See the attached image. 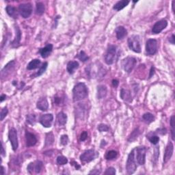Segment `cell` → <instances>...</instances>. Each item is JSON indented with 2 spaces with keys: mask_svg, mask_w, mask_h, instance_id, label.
<instances>
[{
  "mask_svg": "<svg viewBox=\"0 0 175 175\" xmlns=\"http://www.w3.org/2000/svg\"><path fill=\"white\" fill-rule=\"evenodd\" d=\"M73 94L74 102H77L86 98L88 95V90L86 84L84 83H78L73 88Z\"/></svg>",
  "mask_w": 175,
  "mask_h": 175,
  "instance_id": "cell-1",
  "label": "cell"
},
{
  "mask_svg": "<svg viewBox=\"0 0 175 175\" xmlns=\"http://www.w3.org/2000/svg\"><path fill=\"white\" fill-rule=\"evenodd\" d=\"M137 169L136 160L135 158V149H133L128 155L126 164L127 172L129 174H133Z\"/></svg>",
  "mask_w": 175,
  "mask_h": 175,
  "instance_id": "cell-2",
  "label": "cell"
},
{
  "mask_svg": "<svg viewBox=\"0 0 175 175\" xmlns=\"http://www.w3.org/2000/svg\"><path fill=\"white\" fill-rule=\"evenodd\" d=\"M135 149V155H136V162L139 165H144L146 161V148L145 146H138Z\"/></svg>",
  "mask_w": 175,
  "mask_h": 175,
  "instance_id": "cell-3",
  "label": "cell"
},
{
  "mask_svg": "<svg viewBox=\"0 0 175 175\" xmlns=\"http://www.w3.org/2000/svg\"><path fill=\"white\" fill-rule=\"evenodd\" d=\"M116 47L110 44L108 47V50L105 56V61L107 65H111L113 64L116 60Z\"/></svg>",
  "mask_w": 175,
  "mask_h": 175,
  "instance_id": "cell-4",
  "label": "cell"
},
{
  "mask_svg": "<svg viewBox=\"0 0 175 175\" xmlns=\"http://www.w3.org/2000/svg\"><path fill=\"white\" fill-rule=\"evenodd\" d=\"M128 46L129 49L136 53H140L141 45L139 42V36L133 35L128 39Z\"/></svg>",
  "mask_w": 175,
  "mask_h": 175,
  "instance_id": "cell-5",
  "label": "cell"
},
{
  "mask_svg": "<svg viewBox=\"0 0 175 175\" xmlns=\"http://www.w3.org/2000/svg\"><path fill=\"white\" fill-rule=\"evenodd\" d=\"M137 63V60L136 58L133 57H127L122 60V65L123 67L125 72L131 73L133 70V68L135 67Z\"/></svg>",
  "mask_w": 175,
  "mask_h": 175,
  "instance_id": "cell-6",
  "label": "cell"
},
{
  "mask_svg": "<svg viewBox=\"0 0 175 175\" xmlns=\"http://www.w3.org/2000/svg\"><path fill=\"white\" fill-rule=\"evenodd\" d=\"M19 13L23 18L27 19L31 16L32 13V6L31 4H21L19 6Z\"/></svg>",
  "mask_w": 175,
  "mask_h": 175,
  "instance_id": "cell-7",
  "label": "cell"
},
{
  "mask_svg": "<svg viewBox=\"0 0 175 175\" xmlns=\"http://www.w3.org/2000/svg\"><path fill=\"white\" fill-rule=\"evenodd\" d=\"M157 41L155 39H148L146 44V52L148 55L153 56L157 52Z\"/></svg>",
  "mask_w": 175,
  "mask_h": 175,
  "instance_id": "cell-8",
  "label": "cell"
},
{
  "mask_svg": "<svg viewBox=\"0 0 175 175\" xmlns=\"http://www.w3.org/2000/svg\"><path fill=\"white\" fill-rule=\"evenodd\" d=\"M8 138L11 143L13 150L14 151H16L19 147V142L17 137V131H16V130L15 128H13V127L9 130Z\"/></svg>",
  "mask_w": 175,
  "mask_h": 175,
  "instance_id": "cell-9",
  "label": "cell"
},
{
  "mask_svg": "<svg viewBox=\"0 0 175 175\" xmlns=\"http://www.w3.org/2000/svg\"><path fill=\"white\" fill-rule=\"evenodd\" d=\"M96 157V153L93 149L87 150L80 155V160L82 163L86 164L93 161Z\"/></svg>",
  "mask_w": 175,
  "mask_h": 175,
  "instance_id": "cell-10",
  "label": "cell"
},
{
  "mask_svg": "<svg viewBox=\"0 0 175 175\" xmlns=\"http://www.w3.org/2000/svg\"><path fill=\"white\" fill-rule=\"evenodd\" d=\"M43 167V164L41 161H36L35 162H31L27 165V171L30 174H33L35 172L36 174H39L41 172Z\"/></svg>",
  "mask_w": 175,
  "mask_h": 175,
  "instance_id": "cell-11",
  "label": "cell"
},
{
  "mask_svg": "<svg viewBox=\"0 0 175 175\" xmlns=\"http://www.w3.org/2000/svg\"><path fill=\"white\" fill-rule=\"evenodd\" d=\"M53 120V116L51 113H46L42 115L40 117V122L45 128H49L51 127L52 122Z\"/></svg>",
  "mask_w": 175,
  "mask_h": 175,
  "instance_id": "cell-12",
  "label": "cell"
},
{
  "mask_svg": "<svg viewBox=\"0 0 175 175\" xmlns=\"http://www.w3.org/2000/svg\"><path fill=\"white\" fill-rule=\"evenodd\" d=\"M168 26V21L165 19L160 20L157 22H156L155 24L153 25L152 32L153 34H159L160 32H162L163 30L166 28Z\"/></svg>",
  "mask_w": 175,
  "mask_h": 175,
  "instance_id": "cell-13",
  "label": "cell"
},
{
  "mask_svg": "<svg viewBox=\"0 0 175 175\" xmlns=\"http://www.w3.org/2000/svg\"><path fill=\"white\" fill-rule=\"evenodd\" d=\"M25 139H26V146L27 147L34 146L37 143V138L34 133L26 131H25Z\"/></svg>",
  "mask_w": 175,
  "mask_h": 175,
  "instance_id": "cell-14",
  "label": "cell"
},
{
  "mask_svg": "<svg viewBox=\"0 0 175 175\" xmlns=\"http://www.w3.org/2000/svg\"><path fill=\"white\" fill-rule=\"evenodd\" d=\"M174 151V146L173 144H172L171 142L168 144L166 146V148H165L164 155V164H166V163L168 162L170 159V158L172 157V154H173Z\"/></svg>",
  "mask_w": 175,
  "mask_h": 175,
  "instance_id": "cell-15",
  "label": "cell"
},
{
  "mask_svg": "<svg viewBox=\"0 0 175 175\" xmlns=\"http://www.w3.org/2000/svg\"><path fill=\"white\" fill-rule=\"evenodd\" d=\"M15 67V62L14 60L10 61V62L7 64L1 70V77L4 78L6 77L8 74H10L12 70H13Z\"/></svg>",
  "mask_w": 175,
  "mask_h": 175,
  "instance_id": "cell-16",
  "label": "cell"
},
{
  "mask_svg": "<svg viewBox=\"0 0 175 175\" xmlns=\"http://www.w3.org/2000/svg\"><path fill=\"white\" fill-rule=\"evenodd\" d=\"M15 29L16 31V36L14 41L11 42V44L13 47H18L20 45V42L21 40V31L18 25L15 26Z\"/></svg>",
  "mask_w": 175,
  "mask_h": 175,
  "instance_id": "cell-17",
  "label": "cell"
},
{
  "mask_svg": "<svg viewBox=\"0 0 175 175\" xmlns=\"http://www.w3.org/2000/svg\"><path fill=\"white\" fill-rule=\"evenodd\" d=\"M36 107L41 111H47L49 108V103L47 101V99L45 97L39 99V100L37 101Z\"/></svg>",
  "mask_w": 175,
  "mask_h": 175,
  "instance_id": "cell-18",
  "label": "cell"
},
{
  "mask_svg": "<svg viewBox=\"0 0 175 175\" xmlns=\"http://www.w3.org/2000/svg\"><path fill=\"white\" fill-rule=\"evenodd\" d=\"M52 50H53V45L51 44H48L43 48L40 49L39 53L41 55L42 58H46L50 55Z\"/></svg>",
  "mask_w": 175,
  "mask_h": 175,
  "instance_id": "cell-19",
  "label": "cell"
},
{
  "mask_svg": "<svg viewBox=\"0 0 175 175\" xmlns=\"http://www.w3.org/2000/svg\"><path fill=\"white\" fill-rule=\"evenodd\" d=\"M116 35L118 40H122L127 35V30L123 26H119L115 30Z\"/></svg>",
  "mask_w": 175,
  "mask_h": 175,
  "instance_id": "cell-20",
  "label": "cell"
},
{
  "mask_svg": "<svg viewBox=\"0 0 175 175\" xmlns=\"http://www.w3.org/2000/svg\"><path fill=\"white\" fill-rule=\"evenodd\" d=\"M120 98H121L122 100H124L127 102H131L132 101V97H131V92L128 90H125L124 88H122L121 90H120Z\"/></svg>",
  "mask_w": 175,
  "mask_h": 175,
  "instance_id": "cell-21",
  "label": "cell"
},
{
  "mask_svg": "<svg viewBox=\"0 0 175 175\" xmlns=\"http://www.w3.org/2000/svg\"><path fill=\"white\" fill-rule=\"evenodd\" d=\"M108 94L107 87L104 85H99L97 87V98L102 99L105 98Z\"/></svg>",
  "mask_w": 175,
  "mask_h": 175,
  "instance_id": "cell-22",
  "label": "cell"
},
{
  "mask_svg": "<svg viewBox=\"0 0 175 175\" xmlns=\"http://www.w3.org/2000/svg\"><path fill=\"white\" fill-rule=\"evenodd\" d=\"M79 63L77 61H70L67 64V70L69 74H73L75 73V70L79 68Z\"/></svg>",
  "mask_w": 175,
  "mask_h": 175,
  "instance_id": "cell-23",
  "label": "cell"
},
{
  "mask_svg": "<svg viewBox=\"0 0 175 175\" xmlns=\"http://www.w3.org/2000/svg\"><path fill=\"white\" fill-rule=\"evenodd\" d=\"M6 11L8 15L10 16V17L13 19H17L18 18V11L16 10L15 7L13 6L8 5L6 6Z\"/></svg>",
  "mask_w": 175,
  "mask_h": 175,
  "instance_id": "cell-24",
  "label": "cell"
},
{
  "mask_svg": "<svg viewBox=\"0 0 175 175\" xmlns=\"http://www.w3.org/2000/svg\"><path fill=\"white\" fill-rule=\"evenodd\" d=\"M41 60H39V59H34V60H32L31 62H29V64L27 65V69L31 70L39 68L40 65H41Z\"/></svg>",
  "mask_w": 175,
  "mask_h": 175,
  "instance_id": "cell-25",
  "label": "cell"
},
{
  "mask_svg": "<svg viewBox=\"0 0 175 175\" xmlns=\"http://www.w3.org/2000/svg\"><path fill=\"white\" fill-rule=\"evenodd\" d=\"M129 4V1H126V0H123V1H118L116 4H115L113 7V10L116 11H120L125 8L128 4Z\"/></svg>",
  "mask_w": 175,
  "mask_h": 175,
  "instance_id": "cell-26",
  "label": "cell"
},
{
  "mask_svg": "<svg viewBox=\"0 0 175 175\" xmlns=\"http://www.w3.org/2000/svg\"><path fill=\"white\" fill-rule=\"evenodd\" d=\"M57 120L60 125H65L67 121V116L63 112H60L57 115Z\"/></svg>",
  "mask_w": 175,
  "mask_h": 175,
  "instance_id": "cell-27",
  "label": "cell"
},
{
  "mask_svg": "<svg viewBox=\"0 0 175 175\" xmlns=\"http://www.w3.org/2000/svg\"><path fill=\"white\" fill-rule=\"evenodd\" d=\"M75 112H76V114L78 117H80L81 119H82L84 116H85L86 108H85L84 105H82V103H79V105H77V109L75 110Z\"/></svg>",
  "mask_w": 175,
  "mask_h": 175,
  "instance_id": "cell-28",
  "label": "cell"
},
{
  "mask_svg": "<svg viewBox=\"0 0 175 175\" xmlns=\"http://www.w3.org/2000/svg\"><path fill=\"white\" fill-rule=\"evenodd\" d=\"M144 121L147 124H150L155 120V116L151 113H146L142 116Z\"/></svg>",
  "mask_w": 175,
  "mask_h": 175,
  "instance_id": "cell-29",
  "label": "cell"
},
{
  "mask_svg": "<svg viewBox=\"0 0 175 175\" xmlns=\"http://www.w3.org/2000/svg\"><path fill=\"white\" fill-rule=\"evenodd\" d=\"M54 142V136L52 132H49V133L46 135V139H45V146H51Z\"/></svg>",
  "mask_w": 175,
  "mask_h": 175,
  "instance_id": "cell-30",
  "label": "cell"
},
{
  "mask_svg": "<svg viewBox=\"0 0 175 175\" xmlns=\"http://www.w3.org/2000/svg\"><path fill=\"white\" fill-rule=\"evenodd\" d=\"M45 7L43 3L42 2H36V13L39 15H42L44 13Z\"/></svg>",
  "mask_w": 175,
  "mask_h": 175,
  "instance_id": "cell-31",
  "label": "cell"
},
{
  "mask_svg": "<svg viewBox=\"0 0 175 175\" xmlns=\"http://www.w3.org/2000/svg\"><path fill=\"white\" fill-rule=\"evenodd\" d=\"M118 155V153L116 151H109L105 155V159L107 160H112L116 158Z\"/></svg>",
  "mask_w": 175,
  "mask_h": 175,
  "instance_id": "cell-32",
  "label": "cell"
},
{
  "mask_svg": "<svg viewBox=\"0 0 175 175\" xmlns=\"http://www.w3.org/2000/svg\"><path fill=\"white\" fill-rule=\"evenodd\" d=\"M26 121L28 124L34 125L36 122V118L35 114H28L26 116Z\"/></svg>",
  "mask_w": 175,
  "mask_h": 175,
  "instance_id": "cell-33",
  "label": "cell"
},
{
  "mask_svg": "<svg viewBox=\"0 0 175 175\" xmlns=\"http://www.w3.org/2000/svg\"><path fill=\"white\" fill-rule=\"evenodd\" d=\"M76 58H77L79 60H81L83 62H86L87 60H89V57L86 55V53H85L84 51H80L79 53L76 56Z\"/></svg>",
  "mask_w": 175,
  "mask_h": 175,
  "instance_id": "cell-34",
  "label": "cell"
},
{
  "mask_svg": "<svg viewBox=\"0 0 175 175\" xmlns=\"http://www.w3.org/2000/svg\"><path fill=\"white\" fill-rule=\"evenodd\" d=\"M47 65H48V63H47V62H44V63L42 64V65L41 66V67H40L39 71H38L36 73V75H35L34 76L35 77H39V76H41V75H42V74H43V73L45 72V70L47 69Z\"/></svg>",
  "mask_w": 175,
  "mask_h": 175,
  "instance_id": "cell-35",
  "label": "cell"
},
{
  "mask_svg": "<svg viewBox=\"0 0 175 175\" xmlns=\"http://www.w3.org/2000/svg\"><path fill=\"white\" fill-rule=\"evenodd\" d=\"M139 134V131L138 128L136 129L133 132H132V133L131 134V136H129V138L128 139V141L129 142L134 141L136 138H138Z\"/></svg>",
  "mask_w": 175,
  "mask_h": 175,
  "instance_id": "cell-36",
  "label": "cell"
},
{
  "mask_svg": "<svg viewBox=\"0 0 175 175\" xmlns=\"http://www.w3.org/2000/svg\"><path fill=\"white\" fill-rule=\"evenodd\" d=\"M68 163V159L67 157H64V156H59L57 158V164L58 165H65Z\"/></svg>",
  "mask_w": 175,
  "mask_h": 175,
  "instance_id": "cell-37",
  "label": "cell"
},
{
  "mask_svg": "<svg viewBox=\"0 0 175 175\" xmlns=\"http://www.w3.org/2000/svg\"><path fill=\"white\" fill-rule=\"evenodd\" d=\"M170 126H171V134H172V139H174V116H172L170 119Z\"/></svg>",
  "mask_w": 175,
  "mask_h": 175,
  "instance_id": "cell-38",
  "label": "cell"
},
{
  "mask_svg": "<svg viewBox=\"0 0 175 175\" xmlns=\"http://www.w3.org/2000/svg\"><path fill=\"white\" fill-rule=\"evenodd\" d=\"M147 138H148V139L151 142V143L154 145H156L159 141V138L157 136H147Z\"/></svg>",
  "mask_w": 175,
  "mask_h": 175,
  "instance_id": "cell-39",
  "label": "cell"
},
{
  "mask_svg": "<svg viewBox=\"0 0 175 175\" xmlns=\"http://www.w3.org/2000/svg\"><path fill=\"white\" fill-rule=\"evenodd\" d=\"M8 108H4L2 109L1 111V113H0V120H1V121H2V120L5 119L7 114H8Z\"/></svg>",
  "mask_w": 175,
  "mask_h": 175,
  "instance_id": "cell-40",
  "label": "cell"
},
{
  "mask_svg": "<svg viewBox=\"0 0 175 175\" xmlns=\"http://www.w3.org/2000/svg\"><path fill=\"white\" fill-rule=\"evenodd\" d=\"M68 142V137L67 135H62L60 138V143L62 145H67Z\"/></svg>",
  "mask_w": 175,
  "mask_h": 175,
  "instance_id": "cell-41",
  "label": "cell"
},
{
  "mask_svg": "<svg viewBox=\"0 0 175 175\" xmlns=\"http://www.w3.org/2000/svg\"><path fill=\"white\" fill-rule=\"evenodd\" d=\"M98 130L100 132H107L109 131V127L106 125L100 124L98 126Z\"/></svg>",
  "mask_w": 175,
  "mask_h": 175,
  "instance_id": "cell-42",
  "label": "cell"
},
{
  "mask_svg": "<svg viewBox=\"0 0 175 175\" xmlns=\"http://www.w3.org/2000/svg\"><path fill=\"white\" fill-rule=\"evenodd\" d=\"M105 174H116V170L112 167H110L107 168L106 171L105 172Z\"/></svg>",
  "mask_w": 175,
  "mask_h": 175,
  "instance_id": "cell-43",
  "label": "cell"
},
{
  "mask_svg": "<svg viewBox=\"0 0 175 175\" xmlns=\"http://www.w3.org/2000/svg\"><path fill=\"white\" fill-rule=\"evenodd\" d=\"M88 138V133L87 131H83L81 136H80V140L85 141Z\"/></svg>",
  "mask_w": 175,
  "mask_h": 175,
  "instance_id": "cell-44",
  "label": "cell"
},
{
  "mask_svg": "<svg viewBox=\"0 0 175 175\" xmlns=\"http://www.w3.org/2000/svg\"><path fill=\"white\" fill-rule=\"evenodd\" d=\"M54 101H55V103L56 104V105H60L61 103V101H62V99L58 97V96H56L55 98H54Z\"/></svg>",
  "mask_w": 175,
  "mask_h": 175,
  "instance_id": "cell-45",
  "label": "cell"
},
{
  "mask_svg": "<svg viewBox=\"0 0 175 175\" xmlns=\"http://www.w3.org/2000/svg\"><path fill=\"white\" fill-rule=\"evenodd\" d=\"M70 165H73V166H75V169H76V170H79L80 169V165L78 164L77 162H70Z\"/></svg>",
  "mask_w": 175,
  "mask_h": 175,
  "instance_id": "cell-46",
  "label": "cell"
},
{
  "mask_svg": "<svg viewBox=\"0 0 175 175\" xmlns=\"http://www.w3.org/2000/svg\"><path fill=\"white\" fill-rule=\"evenodd\" d=\"M112 84H113V87H115V88L118 87V86H119V80H117V79H113L112 80Z\"/></svg>",
  "mask_w": 175,
  "mask_h": 175,
  "instance_id": "cell-47",
  "label": "cell"
},
{
  "mask_svg": "<svg viewBox=\"0 0 175 175\" xmlns=\"http://www.w3.org/2000/svg\"><path fill=\"white\" fill-rule=\"evenodd\" d=\"M154 73H155V68H154V67H151V70H150V74H149V78H151L152 77V76L153 75H154Z\"/></svg>",
  "mask_w": 175,
  "mask_h": 175,
  "instance_id": "cell-48",
  "label": "cell"
},
{
  "mask_svg": "<svg viewBox=\"0 0 175 175\" xmlns=\"http://www.w3.org/2000/svg\"><path fill=\"white\" fill-rule=\"evenodd\" d=\"M1 156H3V157H4V156L6 155V151H4V145L2 143H1Z\"/></svg>",
  "mask_w": 175,
  "mask_h": 175,
  "instance_id": "cell-49",
  "label": "cell"
},
{
  "mask_svg": "<svg viewBox=\"0 0 175 175\" xmlns=\"http://www.w3.org/2000/svg\"><path fill=\"white\" fill-rule=\"evenodd\" d=\"M169 41L170 43H172V44H174V34H172L171 38H170Z\"/></svg>",
  "mask_w": 175,
  "mask_h": 175,
  "instance_id": "cell-50",
  "label": "cell"
},
{
  "mask_svg": "<svg viewBox=\"0 0 175 175\" xmlns=\"http://www.w3.org/2000/svg\"><path fill=\"white\" fill-rule=\"evenodd\" d=\"M6 98V96L5 95V94H2V95L1 96V98H0V101H1V102H2L4 100H5Z\"/></svg>",
  "mask_w": 175,
  "mask_h": 175,
  "instance_id": "cell-51",
  "label": "cell"
},
{
  "mask_svg": "<svg viewBox=\"0 0 175 175\" xmlns=\"http://www.w3.org/2000/svg\"><path fill=\"white\" fill-rule=\"evenodd\" d=\"M174 1H172V11H173V13H174Z\"/></svg>",
  "mask_w": 175,
  "mask_h": 175,
  "instance_id": "cell-52",
  "label": "cell"
},
{
  "mask_svg": "<svg viewBox=\"0 0 175 175\" xmlns=\"http://www.w3.org/2000/svg\"><path fill=\"white\" fill-rule=\"evenodd\" d=\"M4 174H5L4 173V168L3 166H1V174L4 175Z\"/></svg>",
  "mask_w": 175,
  "mask_h": 175,
  "instance_id": "cell-53",
  "label": "cell"
}]
</instances>
